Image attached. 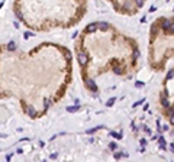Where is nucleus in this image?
Here are the masks:
<instances>
[{"mask_svg":"<svg viewBox=\"0 0 174 162\" xmlns=\"http://www.w3.org/2000/svg\"><path fill=\"white\" fill-rule=\"evenodd\" d=\"M89 62V57H87V54H84V52H78V64L84 67L86 64Z\"/></svg>","mask_w":174,"mask_h":162,"instance_id":"f257e3e1","label":"nucleus"},{"mask_svg":"<svg viewBox=\"0 0 174 162\" xmlns=\"http://www.w3.org/2000/svg\"><path fill=\"white\" fill-rule=\"evenodd\" d=\"M86 87L90 90V91H97V85L93 80H86Z\"/></svg>","mask_w":174,"mask_h":162,"instance_id":"f03ea898","label":"nucleus"},{"mask_svg":"<svg viewBox=\"0 0 174 162\" xmlns=\"http://www.w3.org/2000/svg\"><path fill=\"white\" fill-rule=\"evenodd\" d=\"M163 29H170V32L173 31V26H171V20H167V19H163Z\"/></svg>","mask_w":174,"mask_h":162,"instance_id":"7ed1b4c3","label":"nucleus"},{"mask_svg":"<svg viewBox=\"0 0 174 162\" xmlns=\"http://www.w3.org/2000/svg\"><path fill=\"white\" fill-rule=\"evenodd\" d=\"M96 29H97V23H91V25H89L86 28V33H93Z\"/></svg>","mask_w":174,"mask_h":162,"instance_id":"20e7f679","label":"nucleus"},{"mask_svg":"<svg viewBox=\"0 0 174 162\" xmlns=\"http://www.w3.org/2000/svg\"><path fill=\"white\" fill-rule=\"evenodd\" d=\"M26 113L29 114V117H35V114H36V111H35V107H33V106H28V109H26Z\"/></svg>","mask_w":174,"mask_h":162,"instance_id":"39448f33","label":"nucleus"},{"mask_svg":"<svg viewBox=\"0 0 174 162\" xmlns=\"http://www.w3.org/2000/svg\"><path fill=\"white\" fill-rule=\"evenodd\" d=\"M100 26V29L102 31H108L109 29V23L108 22H100V23H97V28Z\"/></svg>","mask_w":174,"mask_h":162,"instance_id":"423d86ee","label":"nucleus"},{"mask_svg":"<svg viewBox=\"0 0 174 162\" xmlns=\"http://www.w3.org/2000/svg\"><path fill=\"white\" fill-rule=\"evenodd\" d=\"M161 104H163L164 107H170V101H168V98H167V97H161Z\"/></svg>","mask_w":174,"mask_h":162,"instance_id":"0eeeda50","label":"nucleus"},{"mask_svg":"<svg viewBox=\"0 0 174 162\" xmlns=\"http://www.w3.org/2000/svg\"><path fill=\"white\" fill-rule=\"evenodd\" d=\"M99 129H103V126H96V128H91L87 130V135H91V133H94V132H97Z\"/></svg>","mask_w":174,"mask_h":162,"instance_id":"6e6552de","label":"nucleus"},{"mask_svg":"<svg viewBox=\"0 0 174 162\" xmlns=\"http://www.w3.org/2000/svg\"><path fill=\"white\" fill-rule=\"evenodd\" d=\"M7 49L9 51H15V49H16V43L13 42V41H10V42L7 43Z\"/></svg>","mask_w":174,"mask_h":162,"instance_id":"1a4fd4ad","label":"nucleus"},{"mask_svg":"<svg viewBox=\"0 0 174 162\" xmlns=\"http://www.w3.org/2000/svg\"><path fill=\"white\" fill-rule=\"evenodd\" d=\"M158 142H160V145H161V149H164V145H166V139L163 136H160L158 137Z\"/></svg>","mask_w":174,"mask_h":162,"instance_id":"9d476101","label":"nucleus"},{"mask_svg":"<svg viewBox=\"0 0 174 162\" xmlns=\"http://www.w3.org/2000/svg\"><path fill=\"white\" fill-rule=\"evenodd\" d=\"M78 110V106H71V107H67V111H70V113H74V111Z\"/></svg>","mask_w":174,"mask_h":162,"instance_id":"9b49d317","label":"nucleus"},{"mask_svg":"<svg viewBox=\"0 0 174 162\" xmlns=\"http://www.w3.org/2000/svg\"><path fill=\"white\" fill-rule=\"evenodd\" d=\"M115 101H116V98H115V97H112V98H109V100H108L106 106H108V107H110V106H113V104H115Z\"/></svg>","mask_w":174,"mask_h":162,"instance_id":"f8f14e48","label":"nucleus"},{"mask_svg":"<svg viewBox=\"0 0 174 162\" xmlns=\"http://www.w3.org/2000/svg\"><path fill=\"white\" fill-rule=\"evenodd\" d=\"M110 136L116 137V139H122V135H119V133H116V132H110Z\"/></svg>","mask_w":174,"mask_h":162,"instance_id":"ddd939ff","label":"nucleus"},{"mask_svg":"<svg viewBox=\"0 0 174 162\" xmlns=\"http://www.w3.org/2000/svg\"><path fill=\"white\" fill-rule=\"evenodd\" d=\"M51 104H52V101H51V98H45V107H50Z\"/></svg>","mask_w":174,"mask_h":162,"instance_id":"4468645a","label":"nucleus"},{"mask_svg":"<svg viewBox=\"0 0 174 162\" xmlns=\"http://www.w3.org/2000/svg\"><path fill=\"white\" fill-rule=\"evenodd\" d=\"M113 69H115V72H116V74H122V72H123V71H122V69L119 68V67H115Z\"/></svg>","mask_w":174,"mask_h":162,"instance_id":"2eb2a0df","label":"nucleus"},{"mask_svg":"<svg viewBox=\"0 0 174 162\" xmlns=\"http://www.w3.org/2000/svg\"><path fill=\"white\" fill-rule=\"evenodd\" d=\"M109 146H110V149H112V151H115L116 148H117V145H116L115 142H112V143H110V145H109Z\"/></svg>","mask_w":174,"mask_h":162,"instance_id":"dca6fc26","label":"nucleus"},{"mask_svg":"<svg viewBox=\"0 0 174 162\" xmlns=\"http://www.w3.org/2000/svg\"><path fill=\"white\" fill-rule=\"evenodd\" d=\"M136 88H142V87H144V83H141V81H138V83H136Z\"/></svg>","mask_w":174,"mask_h":162,"instance_id":"f3484780","label":"nucleus"},{"mask_svg":"<svg viewBox=\"0 0 174 162\" xmlns=\"http://www.w3.org/2000/svg\"><path fill=\"white\" fill-rule=\"evenodd\" d=\"M64 54H65V57H67V60H71V54L68 51H64Z\"/></svg>","mask_w":174,"mask_h":162,"instance_id":"a211bd4d","label":"nucleus"},{"mask_svg":"<svg viewBox=\"0 0 174 162\" xmlns=\"http://www.w3.org/2000/svg\"><path fill=\"white\" fill-rule=\"evenodd\" d=\"M29 36H33V33H32V32H25V38H26V39H28Z\"/></svg>","mask_w":174,"mask_h":162,"instance_id":"6ab92c4d","label":"nucleus"},{"mask_svg":"<svg viewBox=\"0 0 174 162\" xmlns=\"http://www.w3.org/2000/svg\"><path fill=\"white\" fill-rule=\"evenodd\" d=\"M115 158H116V159H119V158H122V154H120V152H116V154H115Z\"/></svg>","mask_w":174,"mask_h":162,"instance_id":"aec40b11","label":"nucleus"},{"mask_svg":"<svg viewBox=\"0 0 174 162\" xmlns=\"http://www.w3.org/2000/svg\"><path fill=\"white\" fill-rule=\"evenodd\" d=\"M133 57H135V58H138V57H139V51H138V49H135V52H133Z\"/></svg>","mask_w":174,"mask_h":162,"instance_id":"412c9836","label":"nucleus"},{"mask_svg":"<svg viewBox=\"0 0 174 162\" xmlns=\"http://www.w3.org/2000/svg\"><path fill=\"white\" fill-rule=\"evenodd\" d=\"M136 6H138V7H141V6H144V1H142V0H138V3H136Z\"/></svg>","mask_w":174,"mask_h":162,"instance_id":"4be33fe9","label":"nucleus"},{"mask_svg":"<svg viewBox=\"0 0 174 162\" xmlns=\"http://www.w3.org/2000/svg\"><path fill=\"white\" fill-rule=\"evenodd\" d=\"M167 78H173V71H171V69L168 71V74H167Z\"/></svg>","mask_w":174,"mask_h":162,"instance_id":"5701e85b","label":"nucleus"},{"mask_svg":"<svg viewBox=\"0 0 174 162\" xmlns=\"http://www.w3.org/2000/svg\"><path fill=\"white\" fill-rule=\"evenodd\" d=\"M16 16H17L19 20H22V19H23V17H22V13H19V12H16Z\"/></svg>","mask_w":174,"mask_h":162,"instance_id":"b1692460","label":"nucleus"},{"mask_svg":"<svg viewBox=\"0 0 174 162\" xmlns=\"http://www.w3.org/2000/svg\"><path fill=\"white\" fill-rule=\"evenodd\" d=\"M144 101H145V100H139V101H136L135 104H133V107H136V106H139V104H141V103H144Z\"/></svg>","mask_w":174,"mask_h":162,"instance_id":"393cba45","label":"nucleus"},{"mask_svg":"<svg viewBox=\"0 0 174 162\" xmlns=\"http://www.w3.org/2000/svg\"><path fill=\"white\" fill-rule=\"evenodd\" d=\"M139 142H141V146H145V145H147V140H145V139H141Z\"/></svg>","mask_w":174,"mask_h":162,"instance_id":"a878e982","label":"nucleus"},{"mask_svg":"<svg viewBox=\"0 0 174 162\" xmlns=\"http://www.w3.org/2000/svg\"><path fill=\"white\" fill-rule=\"evenodd\" d=\"M131 126H132V130H133V132H136V130H138V129H136V126H135L133 123H132V125H131Z\"/></svg>","mask_w":174,"mask_h":162,"instance_id":"bb28decb","label":"nucleus"},{"mask_svg":"<svg viewBox=\"0 0 174 162\" xmlns=\"http://www.w3.org/2000/svg\"><path fill=\"white\" fill-rule=\"evenodd\" d=\"M168 129H170L168 128V125H164V126H163V130H168Z\"/></svg>","mask_w":174,"mask_h":162,"instance_id":"cd10ccee","label":"nucleus"},{"mask_svg":"<svg viewBox=\"0 0 174 162\" xmlns=\"http://www.w3.org/2000/svg\"><path fill=\"white\" fill-rule=\"evenodd\" d=\"M44 162H47V161H44Z\"/></svg>","mask_w":174,"mask_h":162,"instance_id":"c85d7f7f","label":"nucleus"}]
</instances>
